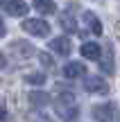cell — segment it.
Masks as SVG:
<instances>
[{
    "mask_svg": "<svg viewBox=\"0 0 120 122\" xmlns=\"http://www.w3.org/2000/svg\"><path fill=\"white\" fill-rule=\"evenodd\" d=\"M57 113L61 115V120L63 122H73V120H77V106H73V102H59L57 104Z\"/></svg>",
    "mask_w": 120,
    "mask_h": 122,
    "instance_id": "obj_7",
    "label": "cell"
},
{
    "mask_svg": "<svg viewBox=\"0 0 120 122\" xmlns=\"http://www.w3.org/2000/svg\"><path fill=\"white\" fill-rule=\"evenodd\" d=\"M5 120H7V106L0 104V122H5Z\"/></svg>",
    "mask_w": 120,
    "mask_h": 122,
    "instance_id": "obj_18",
    "label": "cell"
},
{
    "mask_svg": "<svg viewBox=\"0 0 120 122\" xmlns=\"http://www.w3.org/2000/svg\"><path fill=\"white\" fill-rule=\"evenodd\" d=\"M50 50H52L54 54H61V57H68L73 50V43L68 36H54L52 41H50Z\"/></svg>",
    "mask_w": 120,
    "mask_h": 122,
    "instance_id": "obj_4",
    "label": "cell"
},
{
    "mask_svg": "<svg viewBox=\"0 0 120 122\" xmlns=\"http://www.w3.org/2000/svg\"><path fill=\"white\" fill-rule=\"evenodd\" d=\"M11 54H16L18 59H27L34 54V48L25 41H16V43H11Z\"/></svg>",
    "mask_w": 120,
    "mask_h": 122,
    "instance_id": "obj_9",
    "label": "cell"
},
{
    "mask_svg": "<svg viewBox=\"0 0 120 122\" xmlns=\"http://www.w3.org/2000/svg\"><path fill=\"white\" fill-rule=\"evenodd\" d=\"M100 68H102L104 72H109V75L113 72V61H111V54H107V57L100 61Z\"/></svg>",
    "mask_w": 120,
    "mask_h": 122,
    "instance_id": "obj_15",
    "label": "cell"
},
{
    "mask_svg": "<svg viewBox=\"0 0 120 122\" xmlns=\"http://www.w3.org/2000/svg\"><path fill=\"white\" fill-rule=\"evenodd\" d=\"M86 75V66L82 61H70V63L63 66V77L66 79H77V77H84Z\"/></svg>",
    "mask_w": 120,
    "mask_h": 122,
    "instance_id": "obj_6",
    "label": "cell"
},
{
    "mask_svg": "<svg viewBox=\"0 0 120 122\" xmlns=\"http://www.w3.org/2000/svg\"><path fill=\"white\" fill-rule=\"evenodd\" d=\"M25 79L32 84V86H43L45 84V75H41V72H30Z\"/></svg>",
    "mask_w": 120,
    "mask_h": 122,
    "instance_id": "obj_14",
    "label": "cell"
},
{
    "mask_svg": "<svg viewBox=\"0 0 120 122\" xmlns=\"http://www.w3.org/2000/svg\"><path fill=\"white\" fill-rule=\"evenodd\" d=\"M84 23L89 25V30L93 32L95 36H100V34H102V23H100V18L95 16L93 11H84Z\"/></svg>",
    "mask_w": 120,
    "mask_h": 122,
    "instance_id": "obj_11",
    "label": "cell"
},
{
    "mask_svg": "<svg viewBox=\"0 0 120 122\" xmlns=\"http://www.w3.org/2000/svg\"><path fill=\"white\" fill-rule=\"evenodd\" d=\"M2 68H7V59H5V54L0 52V70H2Z\"/></svg>",
    "mask_w": 120,
    "mask_h": 122,
    "instance_id": "obj_19",
    "label": "cell"
},
{
    "mask_svg": "<svg viewBox=\"0 0 120 122\" xmlns=\"http://www.w3.org/2000/svg\"><path fill=\"white\" fill-rule=\"evenodd\" d=\"M30 122H52V118L45 113H32L30 115Z\"/></svg>",
    "mask_w": 120,
    "mask_h": 122,
    "instance_id": "obj_17",
    "label": "cell"
},
{
    "mask_svg": "<svg viewBox=\"0 0 120 122\" xmlns=\"http://www.w3.org/2000/svg\"><path fill=\"white\" fill-rule=\"evenodd\" d=\"M36 57H39V61H41V66H43V68H50V66L54 63L52 57H50V54H45V52H39Z\"/></svg>",
    "mask_w": 120,
    "mask_h": 122,
    "instance_id": "obj_16",
    "label": "cell"
},
{
    "mask_svg": "<svg viewBox=\"0 0 120 122\" xmlns=\"http://www.w3.org/2000/svg\"><path fill=\"white\" fill-rule=\"evenodd\" d=\"M34 7L39 14H45V16H50V14L57 11V5H54V0H34Z\"/></svg>",
    "mask_w": 120,
    "mask_h": 122,
    "instance_id": "obj_13",
    "label": "cell"
},
{
    "mask_svg": "<svg viewBox=\"0 0 120 122\" xmlns=\"http://www.w3.org/2000/svg\"><path fill=\"white\" fill-rule=\"evenodd\" d=\"M59 25H61V30H63V32H73V34L77 32V23H75V16H73V11H63L61 16H59Z\"/></svg>",
    "mask_w": 120,
    "mask_h": 122,
    "instance_id": "obj_10",
    "label": "cell"
},
{
    "mask_svg": "<svg viewBox=\"0 0 120 122\" xmlns=\"http://www.w3.org/2000/svg\"><path fill=\"white\" fill-rule=\"evenodd\" d=\"M27 102H30V106H34V109H43V106L50 104V95L43 91H32L30 95H27Z\"/></svg>",
    "mask_w": 120,
    "mask_h": 122,
    "instance_id": "obj_8",
    "label": "cell"
},
{
    "mask_svg": "<svg viewBox=\"0 0 120 122\" xmlns=\"http://www.w3.org/2000/svg\"><path fill=\"white\" fill-rule=\"evenodd\" d=\"M91 113H93V118L98 122H113V104H109V102L95 104Z\"/></svg>",
    "mask_w": 120,
    "mask_h": 122,
    "instance_id": "obj_5",
    "label": "cell"
},
{
    "mask_svg": "<svg viewBox=\"0 0 120 122\" xmlns=\"http://www.w3.org/2000/svg\"><path fill=\"white\" fill-rule=\"evenodd\" d=\"M84 91L93 93V95H107L109 93V84H107V79H102V77H89V79H84Z\"/></svg>",
    "mask_w": 120,
    "mask_h": 122,
    "instance_id": "obj_3",
    "label": "cell"
},
{
    "mask_svg": "<svg viewBox=\"0 0 120 122\" xmlns=\"http://www.w3.org/2000/svg\"><path fill=\"white\" fill-rule=\"evenodd\" d=\"M7 34V27H5V23H2V18H0V36H5Z\"/></svg>",
    "mask_w": 120,
    "mask_h": 122,
    "instance_id": "obj_20",
    "label": "cell"
},
{
    "mask_svg": "<svg viewBox=\"0 0 120 122\" xmlns=\"http://www.w3.org/2000/svg\"><path fill=\"white\" fill-rule=\"evenodd\" d=\"M82 57H84V59H91V61H98L100 59V45L93 43V41L84 43V45H82Z\"/></svg>",
    "mask_w": 120,
    "mask_h": 122,
    "instance_id": "obj_12",
    "label": "cell"
},
{
    "mask_svg": "<svg viewBox=\"0 0 120 122\" xmlns=\"http://www.w3.org/2000/svg\"><path fill=\"white\" fill-rule=\"evenodd\" d=\"M0 9H2L5 14H9V16H25L27 14V5L23 2V0H0Z\"/></svg>",
    "mask_w": 120,
    "mask_h": 122,
    "instance_id": "obj_2",
    "label": "cell"
},
{
    "mask_svg": "<svg viewBox=\"0 0 120 122\" xmlns=\"http://www.w3.org/2000/svg\"><path fill=\"white\" fill-rule=\"evenodd\" d=\"M23 30H25L27 34H32V36H39V39H43V36L50 34V25L45 20H41V18H27V20L23 23Z\"/></svg>",
    "mask_w": 120,
    "mask_h": 122,
    "instance_id": "obj_1",
    "label": "cell"
}]
</instances>
